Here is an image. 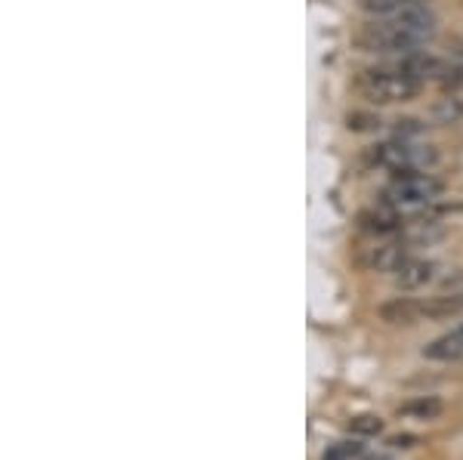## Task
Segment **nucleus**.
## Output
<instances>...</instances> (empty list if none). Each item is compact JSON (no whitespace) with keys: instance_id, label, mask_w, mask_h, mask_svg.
Instances as JSON below:
<instances>
[{"instance_id":"39448f33","label":"nucleus","mask_w":463,"mask_h":460,"mask_svg":"<svg viewBox=\"0 0 463 460\" xmlns=\"http://www.w3.org/2000/svg\"><path fill=\"white\" fill-rule=\"evenodd\" d=\"M417 248H411V244L402 239V241H386V244H377V248H368L362 257H358V263L364 266L368 272H399L402 266L408 263L411 257H414Z\"/></svg>"},{"instance_id":"f257e3e1","label":"nucleus","mask_w":463,"mask_h":460,"mask_svg":"<svg viewBox=\"0 0 463 460\" xmlns=\"http://www.w3.org/2000/svg\"><path fill=\"white\" fill-rule=\"evenodd\" d=\"M439 19L427 6H411V10L392 13V16H380L362 28L358 34V47L377 56H411L420 53V47L436 34Z\"/></svg>"},{"instance_id":"4468645a","label":"nucleus","mask_w":463,"mask_h":460,"mask_svg":"<svg viewBox=\"0 0 463 460\" xmlns=\"http://www.w3.org/2000/svg\"><path fill=\"white\" fill-rule=\"evenodd\" d=\"M349 433L353 436H380L383 433V420L377 414H358L349 420Z\"/></svg>"},{"instance_id":"dca6fc26","label":"nucleus","mask_w":463,"mask_h":460,"mask_svg":"<svg viewBox=\"0 0 463 460\" xmlns=\"http://www.w3.org/2000/svg\"><path fill=\"white\" fill-rule=\"evenodd\" d=\"M432 117H436L439 124H454V121H460V117H463L460 99H442V102H436V106H432Z\"/></svg>"},{"instance_id":"f03ea898","label":"nucleus","mask_w":463,"mask_h":460,"mask_svg":"<svg viewBox=\"0 0 463 460\" xmlns=\"http://www.w3.org/2000/svg\"><path fill=\"white\" fill-rule=\"evenodd\" d=\"M355 90L374 106H392V102H408L423 90V80L414 78L399 59H390L374 69L355 74Z\"/></svg>"},{"instance_id":"9d476101","label":"nucleus","mask_w":463,"mask_h":460,"mask_svg":"<svg viewBox=\"0 0 463 460\" xmlns=\"http://www.w3.org/2000/svg\"><path fill=\"white\" fill-rule=\"evenodd\" d=\"M420 303H423V318H427V322H442V318H454L463 313V291L427 296V300H420Z\"/></svg>"},{"instance_id":"0eeeda50","label":"nucleus","mask_w":463,"mask_h":460,"mask_svg":"<svg viewBox=\"0 0 463 460\" xmlns=\"http://www.w3.org/2000/svg\"><path fill=\"white\" fill-rule=\"evenodd\" d=\"M436 269L439 266L432 263V259L411 257L408 263L395 272V287H399V291H420V287H427L430 281L436 278Z\"/></svg>"},{"instance_id":"423d86ee","label":"nucleus","mask_w":463,"mask_h":460,"mask_svg":"<svg viewBox=\"0 0 463 460\" xmlns=\"http://www.w3.org/2000/svg\"><path fill=\"white\" fill-rule=\"evenodd\" d=\"M405 213L392 211V207L386 204H374L368 207V211L358 213V229H362L364 235H374V239H386V235H402L405 232Z\"/></svg>"},{"instance_id":"6e6552de","label":"nucleus","mask_w":463,"mask_h":460,"mask_svg":"<svg viewBox=\"0 0 463 460\" xmlns=\"http://www.w3.org/2000/svg\"><path fill=\"white\" fill-rule=\"evenodd\" d=\"M377 315L383 318L386 324H417L423 322V303L411 300V296H392L383 306L377 309Z\"/></svg>"},{"instance_id":"9b49d317","label":"nucleus","mask_w":463,"mask_h":460,"mask_svg":"<svg viewBox=\"0 0 463 460\" xmlns=\"http://www.w3.org/2000/svg\"><path fill=\"white\" fill-rule=\"evenodd\" d=\"M442 399L439 396H417L411 402L399 405V418H411V420H436L442 414Z\"/></svg>"},{"instance_id":"f8f14e48","label":"nucleus","mask_w":463,"mask_h":460,"mask_svg":"<svg viewBox=\"0 0 463 460\" xmlns=\"http://www.w3.org/2000/svg\"><path fill=\"white\" fill-rule=\"evenodd\" d=\"M362 10L374 13V16H392V13L411 10V6H427V0H358Z\"/></svg>"},{"instance_id":"7ed1b4c3","label":"nucleus","mask_w":463,"mask_h":460,"mask_svg":"<svg viewBox=\"0 0 463 460\" xmlns=\"http://www.w3.org/2000/svg\"><path fill=\"white\" fill-rule=\"evenodd\" d=\"M364 164L390 170L392 176L427 174L430 167L439 164V148L417 143V139H390V143L371 146L364 152Z\"/></svg>"},{"instance_id":"1a4fd4ad","label":"nucleus","mask_w":463,"mask_h":460,"mask_svg":"<svg viewBox=\"0 0 463 460\" xmlns=\"http://www.w3.org/2000/svg\"><path fill=\"white\" fill-rule=\"evenodd\" d=\"M423 359L427 361H445V365H451V361H463V328L445 333V337L432 340L430 346H423Z\"/></svg>"},{"instance_id":"f3484780","label":"nucleus","mask_w":463,"mask_h":460,"mask_svg":"<svg viewBox=\"0 0 463 460\" xmlns=\"http://www.w3.org/2000/svg\"><path fill=\"white\" fill-rule=\"evenodd\" d=\"M427 133V124L417 121V117H399L395 121V139H417Z\"/></svg>"},{"instance_id":"ddd939ff","label":"nucleus","mask_w":463,"mask_h":460,"mask_svg":"<svg viewBox=\"0 0 463 460\" xmlns=\"http://www.w3.org/2000/svg\"><path fill=\"white\" fill-rule=\"evenodd\" d=\"M362 451H364V445L358 439H343V442L327 445L321 460H355V457H362Z\"/></svg>"},{"instance_id":"2eb2a0df","label":"nucleus","mask_w":463,"mask_h":460,"mask_svg":"<svg viewBox=\"0 0 463 460\" xmlns=\"http://www.w3.org/2000/svg\"><path fill=\"white\" fill-rule=\"evenodd\" d=\"M346 127L353 133H374L383 127V121H380L377 115H368V111H353V115L346 117Z\"/></svg>"},{"instance_id":"20e7f679","label":"nucleus","mask_w":463,"mask_h":460,"mask_svg":"<svg viewBox=\"0 0 463 460\" xmlns=\"http://www.w3.org/2000/svg\"><path fill=\"white\" fill-rule=\"evenodd\" d=\"M445 185L442 180L430 174H408V176H392V183H386L380 189L377 202L392 207L399 213H420L430 204H436L442 198Z\"/></svg>"},{"instance_id":"a211bd4d","label":"nucleus","mask_w":463,"mask_h":460,"mask_svg":"<svg viewBox=\"0 0 463 460\" xmlns=\"http://www.w3.org/2000/svg\"><path fill=\"white\" fill-rule=\"evenodd\" d=\"M417 442H420V439H417V436H411V433L390 436V439H386V445H392V448H414Z\"/></svg>"}]
</instances>
